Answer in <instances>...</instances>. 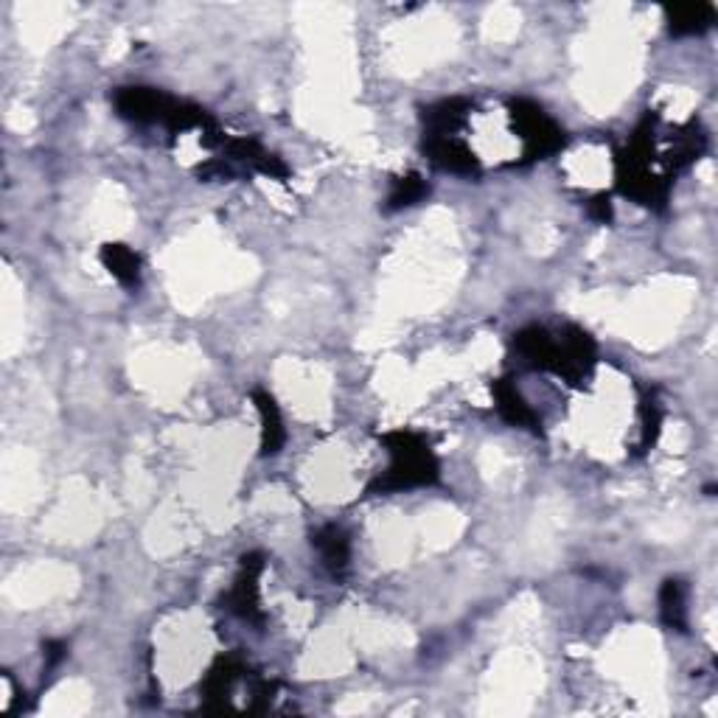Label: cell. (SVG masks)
<instances>
[{"label": "cell", "mask_w": 718, "mask_h": 718, "mask_svg": "<svg viewBox=\"0 0 718 718\" xmlns=\"http://www.w3.org/2000/svg\"><path fill=\"white\" fill-rule=\"evenodd\" d=\"M659 617L674 632H688V587L685 581L668 578L659 587Z\"/></svg>", "instance_id": "cell-15"}, {"label": "cell", "mask_w": 718, "mask_h": 718, "mask_svg": "<svg viewBox=\"0 0 718 718\" xmlns=\"http://www.w3.org/2000/svg\"><path fill=\"white\" fill-rule=\"evenodd\" d=\"M384 449L390 455L388 472L379 474L368 494L379 498V494H396V491L421 489V485H435L441 480V463H438L435 452L430 443L410 430H393L382 435Z\"/></svg>", "instance_id": "cell-3"}, {"label": "cell", "mask_w": 718, "mask_h": 718, "mask_svg": "<svg viewBox=\"0 0 718 718\" xmlns=\"http://www.w3.org/2000/svg\"><path fill=\"white\" fill-rule=\"evenodd\" d=\"M640 424H643L640 452H648V449L657 443L659 430H663V404H659L657 390L654 388L640 390Z\"/></svg>", "instance_id": "cell-17"}, {"label": "cell", "mask_w": 718, "mask_h": 718, "mask_svg": "<svg viewBox=\"0 0 718 718\" xmlns=\"http://www.w3.org/2000/svg\"><path fill=\"white\" fill-rule=\"evenodd\" d=\"M427 194H430V186H427V180L421 177L419 172H410L404 174V177H393L388 192V211L413 208Z\"/></svg>", "instance_id": "cell-16"}, {"label": "cell", "mask_w": 718, "mask_h": 718, "mask_svg": "<svg viewBox=\"0 0 718 718\" xmlns=\"http://www.w3.org/2000/svg\"><path fill=\"white\" fill-rule=\"evenodd\" d=\"M668 31L674 37L705 34L716 25V7L712 3H690V7H674L665 12Z\"/></svg>", "instance_id": "cell-14"}, {"label": "cell", "mask_w": 718, "mask_h": 718, "mask_svg": "<svg viewBox=\"0 0 718 718\" xmlns=\"http://www.w3.org/2000/svg\"><path fill=\"white\" fill-rule=\"evenodd\" d=\"M102 258L104 269H107L110 276L126 289H135L141 284V256L132 247L121 245V242H107L99 253Z\"/></svg>", "instance_id": "cell-13"}, {"label": "cell", "mask_w": 718, "mask_h": 718, "mask_svg": "<svg viewBox=\"0 0 718 718\" xmlns=\"http://www.w3.org/2000/svg\"><path fill=\"white\" fill-rule=\"evenodd\" d=\"M242 674H245V665L236 657L216 659V665L208 670V677L203 683V696L211 701L205 710H225L228 707V696L234 694Z\"/></svg>", "instance_id": "cell-11"}, {"label": "cell", "mask_w": 718, "mask_h": 718, "mask_svg": "<svg viewBox=\"0 0 718 718\" xmlns=\"http://www.w3.org/2000/svg\"><path fill=\"white\" fill-rule=\"evenodd\" d=\"M587 211L595 222H601V225L612 222V203H609V197H604V194H601V197H595L593 203H589Z\"/></svg>", "instance_id": "cell-19"}, {"label": "cell", "mask_w": 718, "mask_h": 718, "mask_svg": "<svg viewBox=\"0 0 718 718\" xmlns=\"http://www.w3.org/2000/svg\"><path fill=\"white\" fill-rule=\"evenodd\" d=\"M311 547L320 553L331 578L340 581L351 567V538L340 525H324L320 531L311 533Z\"/></svg>", "instance_id": "cell-10"}, {"label": "cell", "mask_w": 718, "mask_h": 718, "mask_svg": "<svg viewBox=\"0 0 718 718\" xmlns=\"http://www.w3.org/2000/svg\"><path fill=\"white\" fill-rule=\"evenodd\" d=\"M514 351L533 371H551L556 366V337L542 326H525L514 335Z\"/></svg>", "instance_id": "cell-9"}, {"label": "cell", "mask_w": 718, "mask_h": 718, "mask_svg": "<svg viewBox=\"0 0 718 718\" xmlns=\"http://www.w3.org/2000/svg\"><path fill=\"white\" fill-rule=\"evenodd\" d=\"M253 401L261 416V458H276L287 443V430H284L281 410H278L276 399L267 390H253Z\"/></svg>", "instance_id": "cell-12"}, {"label": "cell", "mask_w": 718, "mask_h": 718, "mask_svg": "<svg viewBox=\"0 0 718 718\" xmlns=\"http://www.w3.org/2000/svg\"><path fill=\"white\" fill-rule=\"evenodd\" d=\"M595 362H598V346H595L593 335L581 329V326H564L556 337V366H553V373L567 379L575 388H581V384L593 377Z\"/></svg>", "instance_id": "cell-5"}, {"label": "cell", "mask_w": 718, "mask_h": 718, "mask_svg": "<svg viewBox=\"0 0 718 718\" xmlns=\"http://www.w3.org/2000/svg\"><path fill=\"white\" fill-rule=\"evenodd\" d=\"M115 113L132 124H161L166 126L172 135L180 132L197 130L199 135L214 130L216 121L211 113L192 102H180V99L168 96L163 90L155 88H121L113 96Z\"/></svg>", "instance_id": "cell-2"}, {"label": "cell", "mask_w": 718, "mask_h": 718, "mask_svg": "<svg viewBox=\"0 0 718 718\" xmlns=\"http://www.w3.org/2000/svg\"><path fill=\"white\" fill-rule=\"evenodd\" d=\"M42 652H45V670H54L68 657V646L62 640H49Z\"/></svg>", "instance_id": "cell-18"}, {"label": "cell", "mask_w": 718, "mask_h": 718, "mask_svg": "<svg viewBox=\"0 0 718 718\" xmlns=\"http://www.w3.org/2000/svg\"><path fill=\"white\" fill-rule=\"evenodd\" d=\"M491 396H494V404H498V413L503 416V421H509L511 427L531 430L533 435H542V419H538L536 410L527 404L525 396L516 390V384L511 379H494L491 382Z\"/></svg>", "instance_id": "cell-8"}, {"label": "cell", "mask_w": 718, "mask_h": 718, "mask_svg": "<svg viewBox=\"0 0 718 718\" xmlns=\"http://www.w3.org/2000/svg\"><path fill=\"white\" fill-rule=\"evenodd\" d=\"M654 150H657V115L648 113L635 130L626 150L617 155V192L623 197L646 205V208L659 211L668 203L674 180L654 172L652 161H659V157H654Z\"/></svg>", "instance_id": "cell-1"}, {"label": "cell", "mask_w": 718, "mask_h": 718, "mask_svg": "<svg viewBox=\"0 0 718 718\" xmlns=\"http://www.w3.org/2000/svg\"><path fill=\"white\" fill-rule=\"evenodd\" d=\"M264 573V556L261 553H245L239 562V573L234 578V587L225 595V609L236 615L239 620L253 623V626H264V609H261V589H258V578Z\"/></svg>", "instance_id": "cell-6"}, {"label": "cell", "mask_w": 718, "mask_h": 718, "mask_svg": "<svg viewBox=\"0 0 718 718\" xmlns=\"http://www.w3.org/2000/svg\"><path fill=\"white\" fill-rule=\"evenodd\" d=\"M509 115L511 126L520 135L522 141V161L520 166H527V163L545 161V157L556 155L567 139H564V130L538 107L531 99H511L509 102Z\"/></svg>", "instance_id": "cell-4"}, {"label": "cell", "mask_w": 718, "mask_h": 718, "mask_svg": "<svg viewBox=\"0 0 718 718\" xmlns=\"http://www.w3.org/2000/svg\"><path fill=\"white\" fill-rule=\"evenodd\" d=\"M424 152L441 172L461 174V177H478L480 161L466 141L461 139H424Z\"/></svg>", "instance_id": "cell-7"}]
</instances>
